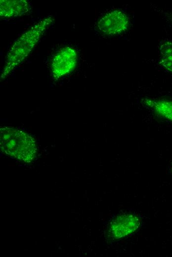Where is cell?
I'll list each match as a JSON object with an SVG mask.
<instances>
[{
    "label": "cell",
    "instance_id": "5",
    "mask_svg": "<svg viewBox=\"0 0 172 257\" xmlns=\"http://www.w3.org/2000/svg\"><path fill=\"white\" fill-rule=\"evenodd\" d=\"M0 16L2 18H10L25 14L31 9L30 2L25 0H0Z\"/></svg>",
    "mask_w": 172,
    "mask_h": 257
},
{
    "label": "cell",
    "instance_id": "6",
    "mask_svg": "<svg viewBox=\"0 0 172 257\" xmlns=\"http://www.w3.org/2000/svg\"><path fill=\"white\" fill-rule=\"evenodd\" d=\"M144 102L158 115L172 122V100L146 99Z\"/></svg>",
    "mask_w": 172,
    "mask_h": 257
},
{
    "label": "cell",
    "instance_id": "7",
    "mask_svg": "<svg viewBox=\"0 0 172 257\" xmlns=\"http://www.w3.org/2000/svg\"><path fill=\"white\" fill-rule=\"evenodd\" d=\"M159 61L167 70L172 73V42L165 40L159 47Z\"/></svg>",
    "mask_w": 172,
    "mask_h": 257
},
{
    "label": "cell",
    "instance_id": "1",
    "mask_svg": "<svg viewBox=\"0 0 172 257\" xmlns=\"http://www.w3.org/2000/svg\"><path fill=\"white\" fill-rule=\"evenodd\" d=\"M0 144L4 154L20 161L30 163L35 157L37 147L34 139L21 130L11 127H1Z\"/></svg>",
    "mask_w": 172,
    "mask_h": 257
},
{
    "label": "cell",
    "instance_id": "3",
    "mask_svg": "<svg viewBox=\"0 0 172 257\" xmlns=\"http://www.w3.org/2000/svg\"><path fill=\"white\" fill-rule=\"evenodd\" d=\"M129 23V18L123 11L115 10L104 15L97 23L99 31L106 35L120 34L127 30Z\"/></svg>",
    "mask_w": 172,
    "mask_h": 257
},
{
    "label": "cell",
    "instance_id": "2",
    "mask_svg": "<svg viewBox=\"0 0 172 257\" xmlns=\"http://www.w3.org/2000/svg\"><path fill=\"white\" fill-rule=\"evenodd\" d=\"M52 21L50 17L41 20L15 41L7 52L1 77L7 76L29 54Z\"/></svg>",
    "mask_w": 172,
    "mask_h": 257
},
{
    "label": "cell",
    "instance_id": "4",
    "mask_svg": "<svg viewBox=\"0 0 172 257\" xmlns=\"http://www.w3.org/2000/svg\"><path fill=\"white\" fill-rule=\"evenodd\" d=\"M78 56L74 49L66 47L61 49L54 56L51 64V73L55 78L71 72L76 67Z\"/></svg>",
    "mask_w": 172,
    "mask_h": 257
}]
</instances>
